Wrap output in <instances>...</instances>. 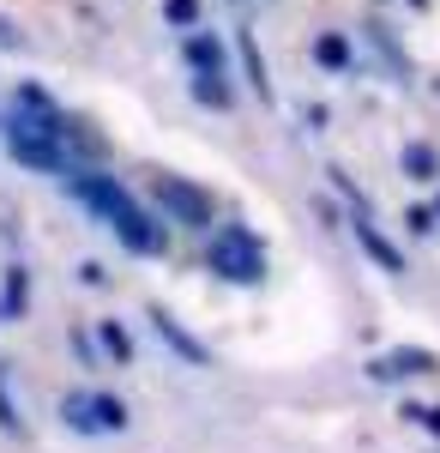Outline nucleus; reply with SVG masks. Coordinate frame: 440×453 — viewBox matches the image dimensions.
Returning a JSON list of instances; mask_svg holds the SVG:
<instances>
[{
    "label": "nucleus",
    "instance_id": "f257e3e1",
    "mask_svg": "<svg viewBox=\"0 0 440 453\" xmlns=\"http://www.w3.org/2000/svg\"><path fill=\"white\" fill-rule=\"evenodd\" d=\"M67 188H72V194H79L91 211H97V218H102V224H109V230H115L127 248H133V254H163V242H170V236H163V224L139 206V200L121 188V181H115V175H102L97 164H91V170L67 175Z\"/></svg>",
    "mask_w": 440,
    "mask_h": 453
},
{
    "label": "nucleus",
    "instance_id": "f03ea898",
    "mask_svg": "<svg viewBox=\"0 0 440 453\" xmlns=\"http://www.w3.org/2000/svg\"><path fill=\"white\" fill-rule=\"evenodd\" d=\"M61 418H67L79 435H121V429L133 423L115 393H91V387H79V393L61 399Z\"/></svg>",
    "mask_w": 440,
    "mask_h": 453
},
{
    "label": "nucleus",
    "instance_id": "7ed1b4c3",
    "mask_svg": "<svg viewBox=\"0 0 440 453\" xmlns=\"http://www.w3.org/2000/svg\"><path fill=\"white\" fill-rule=\"evenodd\" d=\"M211 273L217 279H230V284H260L266 279V260H260V242L254 236H241V230H224L217 242H211Z\"/></svg>",
    "mask_w": 440,
    "mask_h": 453
},
{
    "label": "nucleus",
    "instance_id": "20e7f679",
    "mask_svg": "<svg viewBox=\"0 0 440 453\" xmlns=\"http://www.w3.org/2000/svg\"><path fill=\"white\" fill-rule=\"evenodd\" d=\"M151 194H157V206L170 211L175 224H187V230H211V200H205L200 188H187V181H175V175H157Z\"/></svg>",
    "mask_w": 440,
    "mask_h": 453
},
{
    "label": "nucleus",
    "instance_id": "39448f33",
    "mask_svg": "<svg viewBox=\"0 0 440 453\" xmlns=\"http://www.w3.org/2000/svg\"><path fill=\"white\" fill-rule=\"evenodd\" d=\"M151 326H157V333L170 339V350H175V357H181V363H200V369H205V363H211V350H205L200 339H187V333L175 326V314H170V309H151Z\"/></svg>",
    "mask_w": 440,
    "mask_h": 453
},
{
    "label": "nucleus",
    "instance_id": "423d86ee",
    "mask_svg": "<svg viewBox=\"0 0 440 453\" xmlns=\"http://www.w3.org/2000/svg\"><path fill=\"white\" fill-rule=\"evenodd\" d=\"M422 369H435V357H422V350H398V357H380V363H374V375H380V381H398V375H422Z\"/></svg>",
    "mask_w": 440,
    "mask_h": 453
},
{
    "label": "nucleus",
    "instance_id": "0eeeda50",
    "mask_svg": "<svg viewBox=\"0 0 440 453\" xmlns=\"http://www.w3.org/2000/svg\"><path fill=\"white\" fill-rule=\"evenodd\" d=\"M97 339L109 345V357H115V363H133V345H127V333H121L115 320H97Z\"/></svg>",
    "mask_w": 440,
    "mask_h": 453
},
{
    "label": "nucleus",
    "instance_id": "6e6552de",
    "mask_svg": "<svg viewBox=\"0 0 440 453\" xmlns=\"http://www.w3.org/2000/svg\"><path fill=\"white\" fill-rule=\"evenodd\" d=\"M0 429H6V435H19V429H25V418H19V405H12L6 381H0Z\"/></svg>",
    "mask_w": 440,
    "mask_h": 453
},
{
    "label": "nucleus",
    "instance_id": "1a4fd4ad",
    "mask_svg": "<svg viewBox=\"0 0 440 453\" xmlns=\"http://www.w3.org/2000/svg\"><path fill=\"white\" fill-rule=\"evenodd\" d=\"M25 309V273H6V314Z\"/></svg>",
    "mask_w": 440,
    "mask_h": 453
},
{
    "label": "nucleus",
    "instance_id": "9d476101",
    "mask_svg": "<svg viewBox=\"0 0 440 453\" xmlns=\"http://www.w3.org/2000/svg\"><path fill=\"white\" fill-rule=\"evenodd\" d=\"M0 42H12V36H6V25H0Z\"/></svg>",
    "mask_w": 440,
    "mask_h": 453
},
{
    "label": "nucleus",
    "instance_id": "9b49d317",
    "mask_svg": "<svg viewBox=\"0 0 440 453\" xmlns=\"http://www.w3.org/2000/svg\"><path fill=\"white\" fill-rule=\"evenodd\" d=\"M0 314H6V309H0Z\"/></svg>",
    "mask_w": 440,
    "mask_h": 453
}]
</instances>
